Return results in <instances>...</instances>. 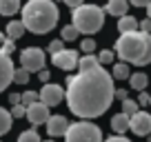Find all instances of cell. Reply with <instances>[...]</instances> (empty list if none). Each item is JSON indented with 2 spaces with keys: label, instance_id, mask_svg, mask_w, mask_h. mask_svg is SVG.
I'll return each instance as SVG.
<instances>
[{
  "label": "cell",
  "instance_id": "1",
  "mask_svg": "<svg viewBox=\"0 0 151 142\" xmlns=\"http://www.w3.org/2000/svg\"><path fill=\"white\" fill-rule=\"evenodd\" d=\"M67 104L73 115L82 120H93L107 113L116 98V87L109 71L102 65L80 71L78 76L67 78Z\"/></svg>",
  "mask_w": 151,
  "mask_h": 142
},
{
  "label": "cell",
  "instance_id": "2",
  "mask_svg": "<svg viewBox=\"0 0 151 142\" xmlns=\"http://www.w3.org/2000/svg\"><path fill=\"white\" fill-rule=\"evenodd\" d=\"M20 14H22L20 20H22L24 29L31 33H38V36L49 33L60 18L58 5L53 0H27V5H22Z\"/></svg>",
  "mask_w": 151,
  "mask_h": 142
},
{
  "label": "cell",
  "instance_id": "3",
  "mask_svg": "<svg viewBox=\"0 0 151 142\" xmlns=\"http://www.w3.org/2000/svg\"><path fill=\"white\" fill-rule=\"evenodd\" d=\"M116 56H120V60L127 65H136V67H145L151 62V33L147 31H129L122 33L116 40L113 47Z\"/></svg>",
  "mask_w": 151,
  "mask_h": 142
},
{
  "label": "cell",
  "instance_id": "4",
  "mask_svg": "<svg viewBox=\"0 0 151 142\" xmlns=\"http://www.w3.org/2000/svg\"><path fill=\"white\" fill-rule=\"evenodd\" d=\"M104 14H107V11H104L102 7L85 5V2H82V5L76 7L73 14H71V18H73V27L78 29L80 33H87V36L98 33L100 29H102V24H104Z\"/></svg>",
  "mask_w": 151,
  "mask_h": 142
},
{
  "label": "cell",
  "instance_id": "5",
  "mask_svg": "<svg viewBox=\"0 0 151 142\" xmlns=\"http://www.w3.org/2000/svg\"><path fill=\"white\" fill-rule=\"evenodd\" d=\"M65 140L67 142H102V131L91 120H80V122L69 124Z\"/></svg>",
  "mask_w": 151,
  "mask_h": 142
},
{
  "label": "cell",
  "instance_id": "6",
  "mask_svg": "<svg viewBox=\"0 0 151 142\" xmlns=\"http://www.w3.org/2000/svg\"><path fill=\"white\" fill-rule=\"evenodd\" d=\"M20 67L27 69L29 73L45 69V51L40 47H27V49H22V53H20Z\"/></svg>",
  "mask_w": 151,
  "mask_h": 142
},
{
  "label": "cell",
  "instance_id": "7",
  "mask_svg": "<svg viewBox=\"0 0 151 142\" xmlns=\"http://www.w3.org/2000/svg\"><path fill=\"white\" fill-rule=\"evenodd\" d=\"M38 95H40V102H45L51 109V107H56V104H60L65 100V89L60 85H56V82H45L42 89L38 91Z\"/></svg>",
  "mask_w": 151,
  "mask_h": 142
},
{
  "label": "cell",
  "instance_id": "8",
  "mask_svg": "<svg viewBox=\"0 0 151 142\" xmlns=\"http://www.w3.org/2000/svg\"><path fill=\"white\" fill-rule=\"evenodd\" d=\"M78 60H80V56H78L76 49H62V51H58V53L51 56L53 67H58V69H62V71L76 69V67H78Z\"/></svg>",
  "mask_w": 151,
  "mask_h": 142
},
{
  "label": "cell",
  "instance_id": "9",
  "mask_svg": "<svg viewBox=\"0 0 151 142\" xmlns=\"http://www.w3.org/2000/svg\"><path fill=\"white\" fill-rule=\"evenodd\" d=\"M24 118L29 120V122L33 124V127H38V124H45L49 120V107L45 102H40V100H36V102H31L27 107V113H24Z\"/></svg>",
  "mask_w": 151,
  "mask_h": 142
},
{
  "label": "cell",
  "instance_id": "10",
  "mask_svg": "<svg viewBox=\"0 0 151 142\" xmlns=\"http://www.w3.org/2000/svg\"><path fill=\"white\" fill-rule=\"evenodd\" d=\"M129 129L136 136H149L151 133V113L147 111H138L129 118Z\"/></svg>",
  "mask_w": 151,
  "mask_h": 142
},
{
  "label": "cell",
  "instance_id": "11",
  "mask_svg": "<svg viewBox=\"0 0 151 142\" xmlns=\"http://www.w3.org/2000/svg\"><path fill=\"white\" fill-rule=\"evenodd\" d=\"M14 71H16V67L11 62V58L7 53H2V49H0V93L14 82Z\"/></svg>",
  "mask_w": 151,
  "mask_h": 142
},
{
  "label": "cell",
  "instance_id": "12",
  "mask_svg": "<svg viewBox=\"0 0 151 142\" xmlns=\"http://www.w3.org/2000/svg\"><path fill=\"white\" fill-rule=\"evenodd\" d=\"M45 124H47V133L51 138H60V136L67 133V129H69L71 122L65 118V115H49V120Z\"/></svg>",
  "mask_w": 151,
  "mask_h": 142
},
{
  "label": "cell",
  "instance_id": "13",
  "mask_svg": "<svg viewBox=\"0 0 151 142\" xmlns=\"http://www.w3.org/2000/svg\"><path fill=\"white\" fill-rule=\"evenodd\" d=\"M129 9V0H107V7H104V11L111 16H124Z\"/></svg>",
  "mask_w": 151,
  "mask_h": 142
},
{
  "label": "cell",
  "instance_id": "14",
  "mask_svg": "<svg viewBox=\"0 0 151 142\" xmlns=\"http://www.w3.org/2000/svg\"><path fill=\"white\" fill-rule=\"evenodd\" d=\"M111 129L118 133V136H122L124 131H129V115L122 113V111H120V113H116V115L111 118Z\"/></svg>",
  "mask_w": 151,
  "mask_h": 142
},
{
  "label": "cell",
  "instance_id": "15",
  "mask_svg": "<svg viewBox=\"0 0 151 142\" xmlns=\"http://www.w3.org/2000/svg\"><path fill=\"white\" fill-rule=\"evenodd\" d=\"M24 24H22V20H11V22H7V29H5V33H7V38H11V40H18V38H22L24 36Z\"/></svg>",
  "mask_w": 151,
  "mask_h": 142
},
{
  "label": "cell",
  "instance_id": "16",
  "mask_svg": "<svg viewBox=\"0 0 151 142\" xmlns=\"http://www.w3.org/2000/svg\"><path fill=\"white\" fill-rule=\"evenodd\" d=\"M129 85H131L133 91H145L147 85H149V76H147V73H142V71H136V73H131V76H129Z\"/></svg>",
  "mask_w": 151,
  "mask_h": 142
},
{
  "label": "cell",
  "instance_id": "17",
  "mask_svg": "<svg viewBox=\"0 0 151 142\" xmlns=\"http://www.w3.org/2000/svg\"><path fill=\"white\" fill-rule=\"evenodd\" d=\"M138 24H140V22H138V18H133V16H127V14H124V16H120V18H118V31H120V33L136 31Z\"/></svg>",
  "mask_w": 151,
  "mask_h": 142
},
{
  "label": "cell",
  "instance_id": "18",
  "mask_svg": "<svg viewBox=\"0 0 151 142\" xmlns=\"http://www.w3.org/2000/svg\"><path fill=\"white\" fill-rule=\"evenodd\" d=\"M22 9L20 0H0V14L2 16H14L16 11Z\"/></svg>",
  "mask_w": 151,
  "mask_h": 142
},
{
  "label": "cell",
  "instance_id": "19",
  "mask_svg": "<svg viewBox=\"0 0 151 142\" xmlns=\"http://www.w3.org/2000/svg\"><path fill=\"white\" fill-rule=\"evenodd\" d=\"M129 76H131V73H129V65H127V62L113 65V69H111V78H113V80H127Z\"/></svg>",
  "mask_w": 151,
  "mask_h": 142
},
{
  "label": "cell",
  "instance_id": "20",
  "mask_svg": "<svg viewBox=\"0 0 151 142\" xmlns=\"http://www.w3.org/2000/svg\"><path fill=\"white\" fill-rule=\"evenodd\" d=\"M98 56H93V53H85V56L78 60V69L80 71H87V69H93V67H98Z\"/></svg>",
  "mask_w": 151,
  "mask_h": 142
},
{
  "label": "cell",
  "instance_id": "21",
  "mask_svg": "<svg viewBox=\"0 0 151 142\" xmlns=\"http://www.w3.org/2000/svg\"><path fill=\"white\" fill-rule=\"evenodd\" d=\"M11 111H7V109H2L0 107V136H5L7 131L11 129Z\"/></svg>",
  "mask_w": 151,
  "mask_h": 142
},
{
  "label": "cell",
  "instance_id": "22",
  "mask_svg": "<svg viewBox=\"0 0 151 142\" xmlns=\"http://www.w3.org/2000/svg\"><path fill=\"white\" fill-rule=\"evenodd\" d=\"M18 142H42V140H40V136H38L36 127H31V129H27V131H22L18 136Z\"/></svg>",
  "mask_w": 151,
  "mask_h": 142
},
{
  "label": "cell",
  "instance_id": "23",
  "mask_svg": "<svg viewBox=\"0 0 151 142\" xmlns=\"http://www.w3.org/2000/svg\"><path fill=\"white\" fill-rule=\"evenodd\" d=\"M140 111V104L136 102V100H131V98H127V100H122V113H127L129 118H131L133 113H138Z\"/></svg>",
  "mask_w": 151,
  "mask_h": 142
},
{
  "label": "cell",
  "instance_id": "24",
  "mask_svg": "<svg viewBox=\"0 0 151 142\" xmlns=\"http://www.w3.org/2000/svg\"><path fill=\"white\" fill-rule=\"evenodd\" d=\"M80 36V31L73 27V24H67V27H62V31H60V38L62 40H76Z\"/></svg>",
  "mask_w": 151,
  "mask_h": 142
},
{
  "label": "cell",
  "instance_id": "25",
  "mask_svg": "<svg viewBox=\"0 0 151 142\" xmlns=\"http://www.w3.org/2000/svg\"><path fill=\"white\" fill-rule=\"evenodd\" d=\"M29 78H31V73H29L27 69H22V67L14 71V82H16V85H27Z\"/></svg>",
  "mask_w": 151,
  "mask_h": 142
},
{
  "label": "cell",
  "instance_id": "26",
  "mask_svg": "<svg viewBox=\"0 0 151 142\" xmlns=\"http://www.w3.org/2000/svg\"><path fill=\"white\" fill-rule=\"evenodd\" d=\"M113 58H116V51H111V49H102V51L98 53V62L100 65H111Z\"/></svg>",
  "mask_w": 151,
  "mask_h": 142
},
{
  "label": "cell",
  "instance_id": "27",
  "mask_svg": "<svg viewBox=\"0 0 151 142\" xmlns=\"http://www.w3.org/2000/svg\"><path fill=\"white\" fill-rule=\"evenodd\" d=\"M36 100H40L38 91H24V93H20V102H22L24 107H29V104L36 102Z\"/></svg>",
  "mask_w": 151,
  "mask_h": 142
},
{
  "label": "cell",
  "instance_id": "28",
  "mask_svg": "<svg viewBox=\"0 0 151 142\" xmlns=\"http://www.w3.org/2000/svg\"><path fill=\"white\" fill-rule=\"evenodd\" d=\"M80 49H82L85 53H93V51H96V40H93V38H85V40L80 42Z\"/></svg>",
  "mask_w": 151,
  "mask_h": 142
},
{
  "label": "cell",
  "instance_id": "29",
  "mask_svg": "<svg viewBox=\"0 0 151 142\" xmlns=\"http://www.w3.org/2000/svg\"><path fill=\"white\" fill-rule=\"evenodd\" d=\"M24 113H27V107H24L22 102L11 107V118H24Z\"/></svg>",
  "mask_w": 151,
  "mask_h": 142
},
{
  "label": "cell",
  "instance_id": "30",
  "mask_svg": "<svg viewBox=\"0 0 151 142\" xmlns=\"http://www.w3.org/2000/svg\"><path fill=\"white\" fill-rule=\"evenodd\" d=\"M62 42H65L62 38H58V40H51V42H49V53L53 56V53L62 51V49H65V44H62Z\"/></svg>",
  "mask_w": 151,
  "mask_h": 142
},
{
  "label": "cell",
  "instance_id": "31",
  "mask_svg": "<svg viewBox=\"0 0 151 142\" xmlns=\"http://www.w3.org/2000/svg\"><path fill=\"white\" fill-rule=\"evenodd\" d=\"M14 47H16V40H11V38H7V40H5V42H2V47H0V49H2V53H7V56H9V53H11V51H14Z\"/></svg>",
  "mask_w": 151,
  "mask_h": 142
},
{
  "label": "cell",
  "instance_id": "32",
  "mask_svg": "<svg viewBox=\"0 0 151 142\" xmlns=\"http://www.w3.org/2000/svg\"><path fill=\"white\" fill-rule=\"evenodd\" d=\"M138 104H140V107H149V93H147V91H138Z\"/></svg>",
  "mask_w": 151,
  "mask_h": 142
},
{
  "label": "cell",
  "instance_id": "33",
  "mask_svg": "<svg viewBox=\"0 0 151 142\" xmlns=\"http://www.w3.org/2000/svg\"><path fill=\"white\" fill-rule=\"evenodd\" d=\"M138 29H140V31H147V33H151V18H145L140 24H138Z\"/></svg>",
  "mask_w": 151,
  "mask_h": 142
},
{
  "label": "cell",
  "instance_id": "34",
  "mask_svg": "<svg viewBox=\"0 0 151 142\" xmlns=\"http://www.w3.org/2000/svg\"><path fill=\"white\" fill-rule=\"evenodd\" d=\"M49 76H51V71H47V69H40L38 71V78H40V82H49Z\"/></svg>",
  "mask_w": 151,
  "mask_h": 142
},
{
  "label": "cell",
  "instance_id": "35",
  "mask_svg": "<svg viewBox=\"0 0 151 142\" xmlns=\"http://www.w3.org/2000/svg\"><path fill=\"white\" fill-rule=\"evenodd\" d=\"M102 142H131V140L124 138V136H111V138H107V140H102Z\"/></svg>",
  "mask_w": 151,
  "mask_h": 142
},
{
  "label": "cell",
  "instance_id": "36",
  "mask_svg": "<svg viewBox=\"0 0 151 142\" xmlns=\"http://www.w3.org/2000/svg\"><path fill=\"white\" fill-rule=\"evenodd\" d=\"M116 98L120 100V102H122V100H127L129 95H127V89H116Z\"/></svg>",
  "mask_w": 151,
  "mask_h": 142
},
{
  "label": "cell",
  "instance_id": "37",
  "mask_svg": "<svg viewBox=\"0 0 151 142\" xmlns=\"http://www.w3.org/2000/svg\"><path fill=\"white\" fill-rule=\"evenodd\" d=\"M67 7H71V9H76V7H80L82 5V0H62Z\"/></svg>",
  "mask_w": 151,
  "mask_h": 142
},
{
  "label": "cell",
  "instance_id": "38",
  "mask_svg": "<svg viewBox=\"0 0 151 142\" xmlns=\"http://www.w3.org/2000/svg\"><path fill=\"white\" fill-rule=\"evenodd\" d=\"M151 0H129V5H133V7H147Z\"/></svg>",
  "mask_w": 151,
  "mask_h": 142
},
{
  "label": "cell",
  "instance_id": "39",
  "mask_svg": "<svg viewBox=\"0 0 151 142\" xmlns=\"http://www.w3.org/2000/svg\"><path fill=\"white\" fill-rule=\"evenodd\" d=\"M9 102L11 104H20V93H11L9 95Z\"/></svg>",
  "mask_w": 151,
  "mask_h": 142
},
{
  "label": "cell",
  "instance_id": "40",
  "mask_svg": "<svg viewBox=\"0 0 151 142\" xmlns=\"http://www.w3.org/2000/svg\"><path fill=\"white\" fill-rule=\"evenodd\" d=\"M5 40H7V33H5V31H0V44L5 42Z\"/></svg>",
  "mask_w": 151,
  "mask_h": 142
},
{
  "label": "cell",
  "instance_id": "41",
  "mask_svg": "<svg viewBox=\"0 0 151 142\" xmlns=\"http://www.w3.org/2000/svg\"><path fill=\"white\" fill-rule=\"evenodd\" d=\"M147 18H151V2L147 5Z\"/></svg>",
  "mask_w": 151,
  "mask_h": 142
},
{
  "label": "cell",
  "instance_id": "42",
  "mask_svg": "<svg viewBox=\"0 0 151 142\" xmlns=\"http://www.w3.org/2000/svg\"><path fill=\"white\" fill-rule=\"evenodd\" d=\"M149 107H151V95H149Z\"/></svg>",
  "mask_w": 151,
  "mask_h": 142
},
{
  "label": "cell",
  "instance_id": "43",
  "mask_svg": "<svg viewBox=\"0 0 151 142\" xmlns=\"http://www.w3.org/2000/svg\"><path fill=\"white\" fill-rule=\"evenodd\" d=\"M47 142H53V140H47Z\"/></svg>",
  "mask_w": 151,
  "mask_h": 142
}]
</instances>
